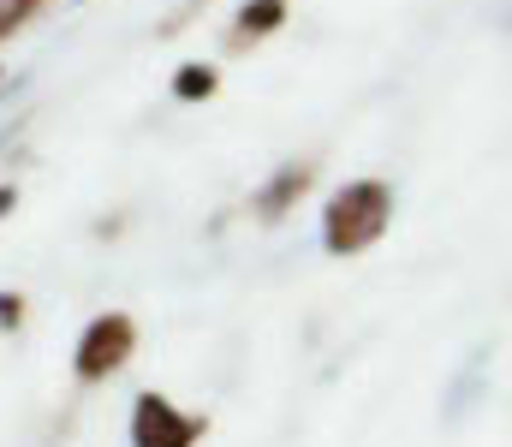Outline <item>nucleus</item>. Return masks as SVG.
<instances>
[{"label": "nucleus", "mask_w": 512, "mask_h": 447, "mask_svg": "<svg viewBox=\"0 0 512 447\" xmlns=\"http://www.w3.org/2000/svg\"><path fill=\"white\" fill-rule=\"evenodd\" d=\"M387 221H393V191H387L382 179H352V185H340L334 203H328V221H322L328 251H334V257L370 251L387 233Z\"/></svg>", "instance_id": "nucleus-1"}, {"label": "nucleus", "mask_w": 512, "mask_h": 447, "mask_svg": "<svg viewBox=\"0 0 512 447\" xmlns=\"http://www.w3.org/2000/svg\"><path fill=\"white\" fill-rule=\"evenodd\" d=\"M131 346H137V322L114 310V316H96V322L84 328V340H78V358H72V364H78V376H84V382H102V376H114V370L131 358Z\"/></svg>", "instance_id": "nucleus-2"}, {"label": "nucleus", "mask_w": 512, "mask_h": 447, "mask_svg": "<svg viewBox=\"0 0 512 447\" xmlns=\"http://www.w3.org/2000/svg\"><path fill=\"white\" fill-rule=\"evenodd\" d=\"M197 436H203V418L179 412L167 394H143L131 412V442L137 447H191Z\"/></svg>", "instance_id": "nucleus-3"}, {"label": "nucleus", "mask_w": 512, "mask_h": 447, "mask_svg": "<svg viewBox=\"0 0 512 447\" xmlns=\"http://www.w3.org/2000/svg\"><path fill=\"white\" fill-rule=\"evenodd\" d=\"M304 191H310V167L292 161V167H280V173L256 191V209H262V215H286V203H298Z\"/></svg>", "instance_id": "nucleus-4"}, {"label": "nucleus", "mask_w": 512, "mask_h": 447, "mask_svg": "<svg viewBox=\"0 0 512 447\" xmlns=\"http://www.w3.org/2000/svg\"><path fill=\"white\" fill-rule=\"evenodd\" d=\"M280 18H286V0H245L239 6V36H268V30H280Z\"/></svg>", "instance_id": "nucleus-5"}, {"label": "nucleus", "mask_w": 512, "mask_h": 447, "mask_svg": "<svg viewBox=\"0 0 512 447\" xmlns=\"http://www.w3.org/2000/svg\"><path fill=\"white\" fill-rule=\"evenodd\" d=\"M215 84H221L215 66H179V72H173V96H179V102H209Z\"/></svg>", "instance_id": "nucleus-6"}, {"label": "nucleus", "mask_w": 512, "mask_h": 447, "mask_svg": "<svg viewBox=\"0 0 512 447\" xmlns=\"http://www.w3.org/2000/svg\"><path fill=\"white\" fill-rule=\"evenodd\" d=\"M36 6H42V0H0V36H12V30H18Z\"/></svg>", "instance_id": "nucleus-7"}, {"label": "nucleus", "mask_w": 512, "mask_h": 447, "mask_svg": "<svg viewBox=\"0 0 512 447\" xmlns=\"http://www.w3.org/2000/svg\"><path fill=\"white\" fill-rule=\"evenodd\" d=\"M18 322H24V298L0 293V328H18Z\"/></svg>", "instance_id": "nucleus-8"}, {"label": "nucleus", "mask_w": 512, "mask_h": 447, "mask_svg": "<svg viewBox=\"0 0 512 447\" xmlns=\"http://www.w3.org/2000/svg\"><path fill=\"white\" fill-rule=\"evenodd\" d=\"M12 209H18V191H6V185H0V215H12Z\"/></svg>", "instance_id": "nucleus-9"}]
</instances>
